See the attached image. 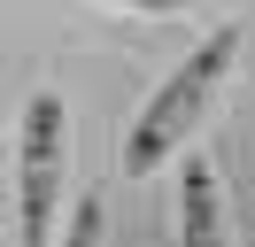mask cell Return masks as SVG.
<instances>
[{"label": "cell", "mask_w": 255, "mask_h": 247, "mask_svg": "<svg viewBox=\"0 0 255 247\" xmlns=\"http://www.w3.org/2000/svg\"><path fill=\"white\" fill-rule=\"evenodd\" d=\"M240 46H248V31H240V15H224V23L139 101V116H131V131H124V178H155V170H170L178 154L201 139L209 108L224 101V85H232V70H240Z\"/></svg>", "instance_id": "1"}, {"label": "cell", "mask_w": 255, "mask_h": 247, "mask_svg": "<svg viewBox=\"0 0 255 247\" xmlns=\"http://www.w3.org/2000/svg\"><path fill=\"white\" fill-rule=\"evenodd\" d=\"M70 216V101L62 93H31L16 131V240L54 247Z\"/></svg>", "instance_id": "2"}, {"label": "cell", "mask_w": 255, "mask_h": 247, "mask_svg": "<svg viewBox=\"0 0 255 247\" xmlns=\"http://www.w3.org/2000/svg\"><path fill=\"white\" fill-rule=\"evenodd\" d=\"M178 247H232V201H224L217 162L186 147V170H178Z\"/></svg>", "instance_id": "3"}, {"label": "cell", "mask_w": 255, "mask_h": 247, "mask_svg": "<svg viewBox=\"0 0 255 247\" xmlns=\"http://www.w3.org/2000/svg\"><path fill=\"white\" fill-rule=\"evenodd\" d=\"M54 247H101V193H78V209H70V232Z\"/></svg>", "instance_id": "4"}, {"label": "cell", "mask_w": 255, "mask_h": 247, "mask_svg": "<svg viewBox=\"0 0 255 247\" xmlns=\"http://www.w3.org/2000/svg\"><path fill=\"white\" fill-rule=\"evenodd\" d=\"M109 8H131V15H193L209 0H109Z\"/></svg>", "instance_id": "5"}]
</instances>
